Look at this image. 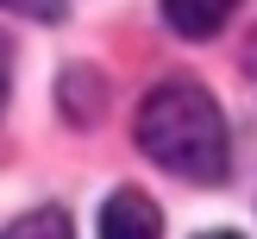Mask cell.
<instances>
[{
	"mask_svg": "<svg viewBox=\"0 0 257 239\" xmlns=\"http://www.w3.org/2000/svg\"><path fill=\"white\" fill-rule=\"evenodd\" d=\"M138 151L182 183H226L232 170L226 113L195 75H170L138 101Z\"/></svg>",
	"mask_w": 257,
	"mask_h": 239,
	"instance_id": "obj_1",
	"label": "cell"
},
{
	"mask_svg": "<svg viewBox=\"0 0 257 239\" xmlns=\"http://www.w3.org/2000/svg\"><path fill=\"white\" fill-rule=\"evenodd\" d=\"M100 239H163V214L145 189H113L100 201Z\"/></svg>",
	"mask_w": 257,
	"mask_h": 239,
	"instance_id": "obj_2",
	"label": "cell"
},
{
	"mask_svg": "<svg viewBox=\"0 0 257 239\" xmlns=\"http://www.w3.org/2000/svg\"><path fill=\"white\" fill-rule=\"evenodd\" d=\"M238 0H163V19L176 25L182 38H213L226 19H232Z\"/></svg>",
	"mask_w": 257,
	"mask_h": 239,
	"instance_id": "obj_3",
	"label": "cell"
},
{
	"mask_svg": "<svg viewBox=\"0 0 257 239\" xmlns=\"http://www.w3.org/2000/svg\"><path fill=\"white\" fill-rule=\"evenodd\" d=\"M0 239H75V226H69V214H63L57 201H44V208L19 214V220H13Z\"/></svg>",
	"mask_w": 257,
	"mask_h": 239,
	"instance_id": "obj_4",
	"label": "cell"
},
{
	"mask_svg": "<svg viewBox=\"0 0 257 239\" xmlns=\"http://www.w3.org/2000/svg\"><path fill=\"white\" fill-rule=\"evenodd\" d=\"M57 95H63V113H69V120H82V126H88V120H100V75L69 69Z\"/></svg>",
	"mask_w": 257,
	"mask_h": 239,
	"instance_id": "obj_5",
	"label": "cell"
},
{
	"mask_svg": "<svg viewBox=\"0 0 257 239\" xmlns=\"http://www.w3.org/2000/svg\"><path fill=\"white\" fill-rule=\"evenodd\" d=\"M0 7H13V13H25V19H63V13H69V0H0Z\"/></svg>",
	"mask_w": 257,
	"mask_h": 239,
	"instance_id": "obj_6",
	"label": "cell"
},
{
	"mask_svg": "<svg viewBox=\"0 0 257 239\" xmlns=\"http://www.w3.org/2000/svg\"><path fill=\"white\" fill-rule=\"evenodd\" d=\"M7 88H13V57H7V38H0V113H7Z\"/></svg>",
	"mask_w": 257,
	"mask_h": 239,
	"instance_id": "obj_7",
	"label": "cell"
},
{
	"mask_svg": "<svg viewBox=\"0 0 257 239\" xmlns=\"http://www.w3.org/2000/svg\"><path fill=\"white\" fill-rule=\"evenodd\" d=\"M245 75L257 82V32H251V44H245Z\"/></svg>",
	"mask_w": 257,
	"mask_h": 239,
	"instance_id": "obj_8",
	"label": "cell"
},
{
	"mask_svg": "<svg viewBox=\"0 0 257 239\" xmlns=\"http://www.w3.org/2000/svg\"><path fill=\"white\" fill-rule=\"evenodd\" d=\"M201 239H238V233H201Z\"/></svg>",
	"mask_w": 257,
	"mask_h": 239,
	"instance_id": "obj_9",
	"label": "cell"
}]
</instances>
